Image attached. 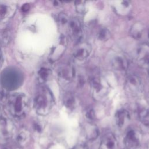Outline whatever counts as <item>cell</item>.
Segmentation results:
<instances>
[{
  "label": "cell",
  "mask_w": 149,
  "mask_h": 149,
  "mask_svg": "<svg viewBox=\"0 0 149 149\" xmlns=\"http://www.w3.org/2000/svg\"><path fill=\"white\" fill-rule=\"evenodd\" d=\"M7 104L11 115L17 118L24 117L29 109V98L23 93L10 94L7 98Z\"/></svg>",
  "instance_id": "1"
},
{
  "label": "cell",
  "mask_w": 149,
  "mask_h": 149,
  "mask_svg": "<svg viewBox=\"0 0 149 149\" xmlns=\"http://www.w3.org/2000/svg\"><path fill=\"white\" fill-rule=\"evenodd\" d=\"M54 104L52 93L45 86H41L37 90L34 98V108L41 115L48 114Z\"/></svg>",
  "instance_id": "2"
},
{
  "label": "cell",
  "mask_w": 149,
  "mask_h": 149,
  "mask_svg": "<svg viewBox=\"0 0 149 149\" xmlns=\"http://www.w3.org/2000/svg\"><path fill=\"white\" fill-rule=\"evenodd\" d=\"M14 130L12 122L4 117H0V143L6 144L12 137Z\"/></svg>",
  "instance_id": "3"
},
{
  "label": "cell",
  "mask_w": 149,
  "mask_h": 149,
  "mask_svg": "<svg viewBox=\"0 0 149 149\" xmlns=\"http://www.w3.org/2000/svg\"><path fill=\"white\" fill-rule=\"evenodd\" d=\"M69 36L75 41H79L82 36L83 30L80 20L76 17L70 19L67 23Z\"/></svg>",
  "instance_id": "4"
},
{
  "label": "cell",
  "mask_w": 149,
  "mask_h": 149,
  "mask_svg": "<svg viewBox=\"0 0 149 149\" xmlns=\"http://www.w3.org/2000/svg\"><path fill=\"white\" fill-rule=\"evenodd\" d=\"M125 89L127 93L132 95H137L140 93L142 89L140 78L135 74L129 75L126 79Z\"/></svg>",
  "instance_id": "5"
},
{
  "label": "cell",
  "mask_w": 149,
  "mask_h": 149,
  "mask_svg": "<svg viewBox=\"0 0 149 149\" xmlns=\"http://www.w3.org/2000/svg\"><path fill=\"white\" fill-rule=\"evenodd\" d=\"M91 50V47L89 44L85 42H78L74 47L73 54L76 59L83 61L88 56Z\"/></svg>",
  "instance_id": "6"
},
{
  "label": "cell",
  "mask_w": 149,
  "mask_h": 149,
  "mask_svg": "<svg viewBox=\"0 0 149 149\" xmlns=\"http://www.w3.org/2000/svg\"><path fill=\"white\" fill-rule=\"evenodd\" d=\"M117 146L118 142L115 135L111 132H108L102 136L99 149H116Z\"/></svg>",
  "instance_id": "7"
},
{
  "label": "cell",
  "mask_w": 149,
  "mask_h": 149,
  "mask_svg": "<svg viewBox=\"0 0 149 149\" xmlns=\"http://www.w3.org/2000/svg\"><path fill=\"white\" fill-rule=\"evenodd\" d=\"M13 5L8 1H0V22L9 19L14 12Z\"/></svg>",
  "instance_id": "8"
},
{
  "label": "cell",
  "mask_w": 149,
  "mask_h": 149,
  "mask_svg": "<svg viewBox=\"0 0 149 149\" xmlns=\"http://www.w3.org/2000/svg\"><path fill=\"white\" fill-rule=\"evenodd\" d=\"M124 142L127 149H137L140 143L136 133L133 130L127 132L125 137Z\"/></svg>",
  "instance_id": "9"
},
{
  "label": "cell",
  "mask_w": 149,
  "mask_h": 149,
  "mask_svg": "<svg viewBox=\"0 0 149 149\" xmlns=\"http://www.w3.org/2000/svg\"><path fill=\"white\" fill-rule=\"evenodd\" d=\"M59 78L64 81H70L74 76V69L69 65H63L58 70Z\"/></svg>",
  "instance_id": "10"
},
{
  "label": "cell",
  "mask_w": 149,
  "mask_h": 149,
  "mask_svg": "<svg viewBox=\"0 0 149 149\" xmlns=\"http://www.w3.org/2000/svg\"><path fill=\"white\" fill-rule=\"evenodd\" d=\"M84 133L87 140L93 141L98 136V130L95 125L92 123H87L84 127Z\"/></svg>",
  "instance_id": "11"
},
{
  "label": "cell",
  "mask_w": 149,
  "mask_h": 149,
  "mask_svg": "<svg viewBox=\"0 0 149 149\" xmlns=\"http://www.w3.org/2000/svg\"><path fill=\"white\" fill-rule=\"evenodd\" d=\"M130 116L129 112L126 110L122 109L118 111L115 115V119L116 123L117 125L120 127H122L125 123L129 120Z\"/></svg>",
  "instance_id": "12"
},
{
  "label": "cell",
  "mask_w": 149,
  "mask_h": 149,
  "mask_svg": "<svg viewBox=\"0 0 149 149\" xmlns=\"http://www.w3.org/2000/svg\"><path fill=\"white\" fill-rule=\"evenodd\" d=\"M91 87L93 88L95 94L98 95V94L103 93L104 90V86L102 84L100 77L94 76L90 79Z\"/></svg>",
  "instance_id": "13"
},
{
  "label": "cell",
  "mask_w": 149,
  "mask_h": 149,
  "mask_svg": "<svg viewBox=\"0 0 149 149\" xmlns=\"http://www.w3.org/2000/svg\"><path fill=\"white\" fill-rule=\"evenodd\" d=\"M37 75L39 80L41 83L48 81L51 77L52 72L51 69L46 67H41L37 72Z\"/></svg>",
  "instance_id": "14"
},
{
  "label": "cell",
  "mask_w": 149,
  "mask_h": 149,
  "mask_svg": "<svg viewBox=\"0 0 149 149\" xmlns=\"http://www.w3.org/2000/svg\"><path fill=\"white\" fill-rule=\"evenodd\" d=\"M112 65L114 68L119 70H126L128 65L127 60L122 56H117L115 57Z\"/></svg>",
  "instance_id": "15"
},
{
  "label": "cell",
  "mask_w": 149,
  "mask_h": 149,
  "mask_svg": "<svg viewBox=\"0 0 149 149\" xmlns=\"http://www.w3.org/2000/svg\"><path fill=\"white\" fill-rule=\"evenodd\" d=\"M139 61L140 64L145 67H149V51L142 48L139 52Z\"/></svg>",
  "instance_id": "16"
},
{
  "label": "cell",
  "mask_w": 149,
  "mask_h": 149,
  "mask_svg": "<svg viewBox=\"0 0 149 149\" xmlns=\"http://www.w3.org/2000/svg\"><path fill=\"white\" fill-rule=\"evenodd\" d=\"M63 104L65 106L70 109H73L75 105V98L70 92H67L63 96Z\"/></svg>",
  "instance_id": "17"
},
{
  "label": "cell",
  "mask_w": 149,
  "mask_h": 149,
  "mask_svg": "<svg viewBox=\"0 0 149 149\" xmlns=\"http://www.w3.org/2000/svg\"><path fill=\"white\" fill-rule=\"evenodd\" d=\"M139 117L141 122L146 126H149V110L142 109L139 112Z\"/></svg>",
  "instance_id": "18"
},
{
  "label": "cell",
  "mask_w": 149,
  "mask_h": 149,
  "mask_svg": "<svg viewBox=\"0 0 149 149\" xmlns=\"http://www.w3.org/2000/svg\"><path fill=\"white\" fill-rule=\"evenodd\" d=\"M86 2L85 1H76L75 8L76 11L79 13H84L86 12Z\"/></svg>",
  "instance_id": "19"
},
{
  "label": "cell",
  "mask_w": 149,
  "mask_h": 149,
  "mask_svg": "<svg viewBox=\"0 0 149 149\" xmlns=\"http://www.w3.org/2000/svg\"><path fill=\"white\" fill-rule=\"evenodd\" d=\"M141 31H142V27L139 24H136L132 28V36L134 38H140L141 36Z\"/></svg>",
  "instance_id": "20"
},
{
  "label": "cell",
  "mask_w": 149,
  "mask_h": 149,
  "mask_svg": "<svg viewBox=\"0 0 149 149\" xmlns=\"http://www.w3.org/2000/svg\"><path fill=\"white\" fill-rule=\"evenodd\" d=\"M109 33L110 32L107 29H102L98 34V38L101 41H106L109 38Z\"/></svg>",
  "instance_id": "21"
},
{
  "label": "cell",
  "mask_w": 149,
  "mask_h": 149,
  "mask_svg": "<svg viewBox=\"0 0 149 149\" xmlns=\"http://www.w3.org/2000/svg\"><path fill=\"white\" fill-rule=\"evenodd\" d=\"M11 33L9 30L6 29L4 31H3V33L2 34V42L4 45L8 44L11 40Z\"/></svg>",
  "instance_id": "22"
},
{
  "label": "cell",
  "mask_w": 149,
  "mask_h": 149,
  "mask_svg": "<svg viewBox=\"0 0 149 149\" xmlns=\"http://www.w3.org/2000/svg\"><path fill=\"white\" fill-rule=\"evenodd\" d=\"M69 20V19L68 17L67 16V15L63 13H59L58 16V21L59 23L62 26L67 24Z\"/></svg>",
  "instance_id": "23"
},
{
  "label": "cell",
  "mask_w": 149,
  "mask_h": 149,
  "mask_svg": "<svg viewBox=\"0 0 149 149\" xmlns=\"http://www.w3.org/2000/svg\"><path fill=\"white\" fill-rule=\"evenodd\" d=\"M27 137V132H26L25 130H23L21 132H20V133L17 136V140L18 141L22 142L25 141Z\"/></svg>",
  "instance_id": "24"
},
{
  "label": "cell",
  "mask_w": 149,
  "mask_h": 149,
  "mask_svg": "<svg viewBox=\"0 0 149 149\" xmlns=\"http://www.w3.org/2000/svg\"><path fill=\"white\" fill-rule=\"evenodd\" d=\"M86 116L88 119H89L90 120L94 119L95 118V114H94V111L92 109L87 110L86 113Z\"/></svg>",
  "instance_id": "25"
},
{
  "label": "cell",
  "mask_w": 149,
  "mask_h": 149,
  "mask_svg": "<svg viewBox=\"0 0 149 149\" xmlns=\"http://www.w3.org/2000/svg\"><path fill=\"white\" fill-rule=\"evenodd\" d=\"M29 9H30V5H29V3L24 4V5L22 6V8H21V9H22V10L23 12H27V11L29 10Z\"/></svg>",
  "instance_id": "26"
},
{
  "label": "cell",
  "mask_w": 149,
  "mask_h": 149,
  "mask_svg": "<svg viewBox=\"0 0 149 149\" xmlns=\"http://www.w3.org/2000/svg\"><path fill=\"white\" fill-rule=\"evenodd\" d=\"M73 149H87V147L85 144H77V146L74 147Z\"/></svg>",
  "instance_id": "27"
},
{
  "label": "cell",
  "mask_w": 149,
  "mask_h": 149,
  "mask_svg": "<svg viewBox=\"0 0 149 149\" xmlns=\"http://www.w3.org/2000/svg\"><path fill=\"white\" fill-rule=\"evenodd\" d=\"M3 55L1 51V49L0 48V69L2 66L3 65Z\"/></svg>",
  "instance_id": "28"
},
{
  "label": "cell",
  "mask_w": 149,
  "mask_h": 149,
  "mask_svg": "<svg viewBox=\"0 0 149 149\" xmlns=\"http://www.w3.org/2000/svg\"><path fill=\"white\" fill-rule=\"evenodd\" d=\"M2 106L1 105L0 103V117H1V113H2Z\"/></svg>",
  "instance_id": "29"
},
{
  "label": "cell",
  "mask_w": 149,
  "mask_h": 149,
  "mask_svg": "<svg viewBox=\"0 0 149 149\" xmlns=\"http://www.w3.org/2000/svg\"><path fill=\"white\" fill-rule=\"evenodd\" d=\"M5 149H18V148H6Z\"/></svg>",
  "instance_id": "30"
},
{
  "label": "cell",
  "mask_w": 149,
  "mask_h": 149,
  "mask_svg": "<svg viewBox=\"0 0 149 149\" xmlns=\"http://www.w3.org/2000/svg\"><path fill=\"white\" fill-rule=\"evenodd\" d=\"M148 38H149V33H148Z\"/></svg>",
  "instance_id": "31"
}]
</instances>
